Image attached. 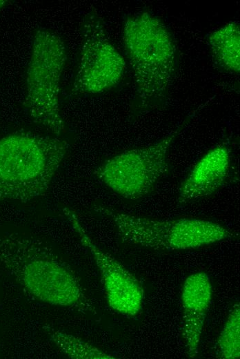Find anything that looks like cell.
I'll use <instances>...</instances> for the list:
<instances>
[{
  "label": "cell",
  "instance_id": "6da1fadb",
  "mask_svg": "<svg viewBox=\"0 0 240 359\" xmlns=\"http://www.w3.org/2000/svg\"><path fill=\"white\" fill-rule=\"evenodd\" d=\"M0 266L42 302L82 312L95 311L70 266L39 239L0 233Z\"/></svg>",
  "mask_w": 240,
  "mask_h": 359
},
{
  "label": "cell",
  "instance_id": "7a4b0ae2",
  "mask_svg": "<svg viewBox=\"0 0 240 359\" xmlns=\"http://www.w3.org/2000/svg\"><path fill=\"white\" fill-rule=\"evenodd\" d=\"M58 137L17 132L0 139V201L28 202L44 195L66 157Z\"/></svg>",
  "mask_w": 240,
  "mask_h": 359
},
{
  "label": "cell",
  "instance_id": "3957f363",
  "mask_svg": "<svg viewBox=\"0 0 240 359\" xmlns=\"http://www.w3.org/2000/svg\"><path fill=\"white\" fill-rule=\"evenodd\" d=\"M123 38L139 108L147 109L163 100L171 86L177 63L174 41L162 21L145 11L127 17Z\"/></svg>",
  "mask_w": 240,
  "mask_h": 359
},
{
  "label": "cell",
  "instance_id": "277c9868",
  "mask_svg": "<svg viewBox=\"0 0 240 359\" xmlns=\"http://www.w3.org/2000/svg\"><path fill=\"white\" fill-rule=\"evenodd\" d=\"M66 59L61 37L46 28L34 32L26 74L24 106L33 122L57 137L65 130L59 92Z\"/></svg>",
  "mask_w": 240,
  "mask_h": 359
},
{
  "label": "cell",
  "instance_id": "5b68a950",
  "mask_svg": "<svg viewBox=\"0 0 240 359\" xmlns=\"http://www.w3.org/2000/svg\"><path fill=\"white\" fill-rule=\"evenodd\" d=\"M96 212L108 217L123 241L160 251L194 249L231 236L223 225L206 220H152L96 205Z\"/></svg>",
  "mask_w": 240,
  "mask_h": 359
},
{
  "label": "cell",
  "instance_id": "8992f818",
  "mask_svg": "<svg viewBox=\"0 0 240 359\" xmlns=\"http://www.w3.org/2000/svg\"><path fill=\"white\" fill-rule=\"evenodd\" d=\"M192 115L155 143L110 158L96 170V176L110 190L126 199L136 200L145 197L168 173L169 149Z\"/></svg>",
  "mask_w": 240,
  "mask_h": 359
},
{
  "label": "cell",
  "instance_id": "52a82bcc",
  "mask_svg": "<svg viewBox=\"0 0 240 359\" xmlns=\"http://www.w3.org/2000/svg\"><path fill=\"white\" fill-rule=\"evenodd\" d=\"M126 61L110 41L101 18L88 12L81 26L79 61L72 84L74 94H97L119 84Z\"/></svg>",
  "mask_w": 240,
  "mask_h": 359
},
{
  "label": "cell",
  "instance_id": "ba28073f",
  "mask_svg": "<svg viewBox=\"0 0 240 359\" xmlns=\"http://www.w3.org/2000/svg\"><path fill=\"white\" fill-rule=\"evenodd\" d=\"M63 213L81 244L93 256L100 271L110 307L122 315L137 316L142 309L144 300L141 282L113 256L95 244L73 211L65 208Z\"/></svg>",
  "mask_w": 240,
  "mask_h": 359
},
{
  "label": "cell",
  "instance_id": "9c48e42d",
  "mask_svg": "<svg viewBox=\"0 0 240 359\" xmlns=\"http://www.w3.org/2000/svg\"><path fill=\"white\" fill-rule=\"evenodd\" d=\"M230 164V151L226 144H219L209 150L182 182L177 202L183 205L214 193L228 178Z\"/></svg>",
  "mask_w": 240,
  "mask_h": 359
},
{
  "label": "cell",
  "instance_id": "30bf717a",
  "mask_svg": "<svg viewBox=\"0 0 240 359\" xmlns=\"http://www.w3.org/2000/svg\"><path fill=\"white\" fill-rule=\"evenodd\" d=\"M210 277L204 271L189 275L181 291L183 331L187 355L194 358L199 353L206 318L212 300Z\"/></svg>",
  "mask_w": 240,
  "mask_h": 359
},
{
  "label": "cell",
  "instance_id": "8fae6325",
  "mask_svg": "<svg viewBox=\"0 0 240 359\" xmlns=\"http://www.w3.org/2000/svg\"><path fill=\"white\" fill-rule=\"evenodd\" d=\"M208 41L215 62L228 72L240 70V28L236 21L228 22L213 31Z\"/></svg>",
  "mask_w": 240,
  "mask_h": 359
},
{
  "label": "cell",
  "instance_id": "7c38bea8",
  "mask_svg": "<svg viewBox=\"0 0 240 359\" xmlns=\"http://www.w3.org/2000/svg\"><path fill=\"white\" fill-rule=\"evenodd\" d=\"M42 329L57 347L68 358L73 359L116 358L83 340L50 325H43Z\"/></svg>",
  "mask_w": 240,
  "mask_h": 359
},
{
  "label": "cell",
  "instance_id": "4fadbf2b",
  "mask_svg": "<svg viewBox=\"0 0 240 359\" xmlns=\"http://www.w3.org/2000/svg\"><path fill=\"white\" fill-rule=\"evenodd\" d=\"M216 355L222 359L240 356V305L235 304L228 315L216 343Z\"/></svg>",
  "mask_w": 240,
  "mask_h": 359
},
{
  "label": "cell",
  "instance_id": "5bb4252c",
  "mask_svg": "<svg viewBox=\"0 0 240 359\" xmlns=\"http://www.w3.org/2000/svg\"><path fill=\"white\" fill-rule=\"evenodd\" d=\"M6 0H0V10L7 3Z\"/></svg>",
  "mask_w": 240,
  "mask_h": 359
}]
</instances>
